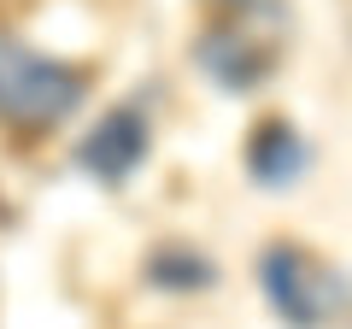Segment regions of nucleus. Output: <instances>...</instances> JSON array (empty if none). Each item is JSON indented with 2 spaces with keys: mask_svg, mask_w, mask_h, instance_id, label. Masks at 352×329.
Instances as JSON below:
<instances>
[{
  "mask_svg": "<svg viewBox=\"0 0 352 329\" xmlns=\"http://www.w3.org/2000/svg\"><path fill=\"white\" fill-rule=\"evenodd\" d=\"M264 288H270V306L294 329H323L329 312H335V277L317 259L294 253V247H270L264 253Z\"/></svg>",
  "mask_w": 352,
  "mask_h": 329,
  "instance_id": "nucleus-2",
  "label": "nucleus"
},
{
  "mask_svg": "<svg viewBox=\"0 0 352 329\" xmlns=\"http://www.w3.org/2000/svg\"><path fill=\"white\" fill-rule=\"evenodd\" d=\"M82 71L53 53L30 47L24 36H6L0 30V124L6 129H53L82 106Z\"/></svg>",
  "mask_w": 352,
  "mask_h": 329,
  "instance_id": "nucleus-1",
  "label": "nucleus"
},
{
  "mask_svg": "<svg viewBox=\"0 0 352 329\" xmlns=\"http://www.w3.org/2000/svg\"><path fill=\"white\" fill-rule=\"evenodd\" d=\"M141 159H147V124H141L135 112H112L94 129V141L82 147V164L94 177H106V182H124Z\"/></svg>",
  "mask_w": 352,
  "mask_h": 329,
  "instance_id": "nucleus-3",
  "label": "nucleus"
}]
</instances>
